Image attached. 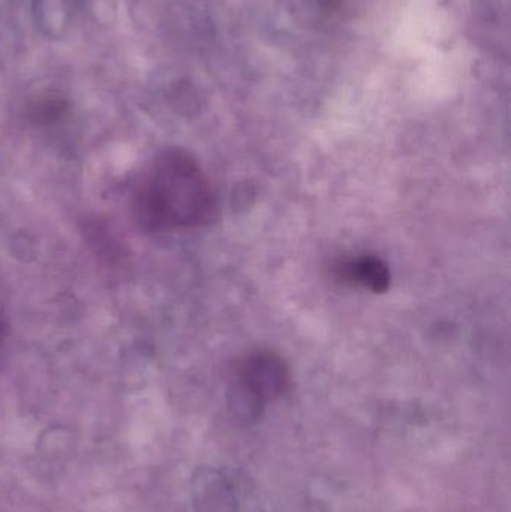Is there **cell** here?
I'll use <instances>...</instances> for the list:
<instances>
[{
    "mask_svg": "<svg viewBox=\"0 0 511 512\" xmlns=\"http://www.w3.org/2000/svg\"><path fill=\"white\" fill-rule=\"evenodd\" d=\"M218 201L200 162L179 147L162 150L138 180L132 195L135 222L146 233L204 227L215 219Z\"/></svg>",
    "mask_w": 511,
    "mask_h": 512,
    "instance_id": "obj_1",
    "label": "cell"
},
{
    "mask_svg": "<svg viewBox=\"0 0 511 512\" xmlns=\"http://www.w3.org/2000/svg\"><path fill=\"white\" fill-rule=\"evenodd\" d=\"M288 387L290 372L284 360L273 352H254L237 367L231 411L240 420H257L267 403L279 399Z\"/></svg>",
    "mask_w": 511,
    "mask_h": 512,
    "instance_id": "obj_2",
    "label": "cell"
},
{
    "mask_svg": "<svg viewBox=\"0 0 511 512\" xmlns=\"http://www.w3.org/2000/svg\"><path fill=\"white\" fill-rule=\"evenodd\" d=\"M335 274L342 282L362 286L377 294L387 291L392 280L386 262L372 255L339 262L335 267Z\"/></svg>",
    "mask_w": 511,
    "mask_h": 512,
    "instance_id": "obj_3",
    "label": "cell"
},
{
    "mask_svg": "<svg viewBox=\"0 0 511 512\" xmlns=\"http://www.w3.org/2000/svg\"><path fill=\"white\" fill-rule=\"evenodd\" d=\"M198 512H236V495L230 481L221 475L201 478L195 489Z\"/></svg>",
    "mask_w": 511,
    "mask_h": 512,
    "instance_id": "obj_4",
    "label": "cell"
},
{
    "mask_svg": "<svg viewBox=\"0 0 511 512\" xmlns=\"http://www.w3.org/2000/svg\"><path fill=\"white\" fill-rule=\"evenodd\" d=\"M65 110L66 104L62 99L54 98V96H44V98L32 102L29 107V116L35 123L50 125V123L59 120Z\"/></svg>",
    "mask_w": 511,
    "mask_h": 512,
    "instance_id": "obj_5",
    "label": "cell"
},
{
    "mask_svg": "<svg viewBox=\"0 0 511 512\" xmlns=\"http://www.w3.org/2000/svg\"><path fill=\"white\" fill-rule=\"evenodd\" d=\"M6 321L5 316L2 315V310H0V343L3 342L6 336Z\"/></svg>",
    "mask_w": 511,
    "mask_h": 512,
    "instance_id": "obj_6",
    "label": "cell"
}]
</instances>
